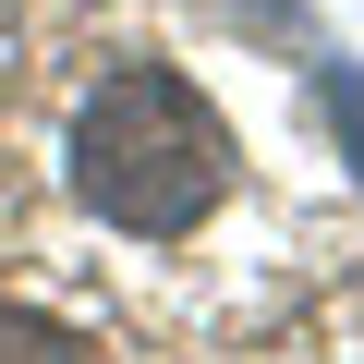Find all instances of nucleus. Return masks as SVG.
<instances>
[{
  "label": "nucleus",
  "instance_id": "nucleus-1",
  "mask_svg": "<svg viewBox=\"0 0 364 364\" xmlns=\"http://www.w3.org/2000/svg\"><path fill=\"white\" fill-rule=\"evenodd\" d=\"M73 182H85V207H97L109 231L170 243V231H195V219L219 207L231 134H219V109L182 85V73L122 61V73H97V97L73 109Z\"/></svg>",
  "mask_w": 364,
  "mask_h": 364
},
{
  "label": "nucleus",
  "instance_id": "nucleus-2",
  "mask_svg": "<svg viewBox=\"0 0 364 364\" xmlns=\"http://www.w3.org/2000/svg\"><path fill=\"white\" fill-rule=\"evenodd\" d=\"M0 364H85V340L49 328V316H25V304H0Z\"/></svg>",
  "mask_w": 364,
  "mask_h": 364
},
{
  "label": "nucleus",
  "instance_id": "nucleus-3",
  "mask_svg": "<svg viewBox=\"0 0 364 364\" xmlns=\"http://www.w3.org/2000/svg\"><path fill=\"white\" fill-rule=\"evenodd\" d=\"M316 97H328V122L352 134V170H364V73H340V61H328V85H316Z\"/></svg>",
  "mask_w": 364,
  "mask_h": 364
}]
</instances>
